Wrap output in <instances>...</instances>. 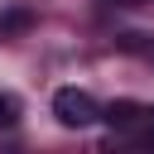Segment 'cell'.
I'll list each match as a JSON object with an SVG mask.
<instances>
[{"instance_id":"cell-2","label":"cell","mask_w":154,"mask_h":154,"mask_svg":"<svg viewBox=\"0 0 154 154\" xmlns=\"http://www.w3.org/2000/svg\"><path fill=\"white\" fill-rule=\"evenodd\" d=\"M144 116H149V111H144L140 101H111V106L101 111V120H106V125H116V130H130V125H140Z\"/></svg>"},{"instance_id":"cell-3","label":"cell","mask_w":154,"mask_h":154,"mask_svg":"<svg viewBox=\"0 0 154 154\" xmlns=\"http://www.w3.org/2000/svg\"><path fill=\"white\" fill-rule=\"evenodd\" d=\"M120 48H125V53H140V58L154 63V43H144V34H120Z\"/></svg>"},{"instance_id":"cell-6","label":"cell","mask_w":154,"mask_h":154,"mask_svg":"<svg viewBox=\"0 0 154 154\" xmlns=\"http://www.w3.org/2000/svg\"><path fill=\"white\" fill-rule=\"evenodd\" d=\"M106 5H140V0H106Z\"/></svg>"},{"instance_id":"cell-5","label":"cell","mask_w":154,"mask_h":154,"mask_svg":"<svg viewBox=\"0 0 154 154\" xmlns=\"http://www.w3.org/2000/svg\"><path fill=\"white\" fill-rule=\"evenodd\" d=\"M24 24H29V14H5L0 19V29H24Z\"/></svg>"},{"instance_id":"cell-4","label":"cell","mask_w":154,"mask_h":154,"mask_svg":"<svg viewBox=\"0 0 154 154\" xmlns=\"http://www.w3.org/2000/svg\"><path fill=\"white\" fill-rule=\"evenodd\" d=\"M14 120H19V101H14L10 91H0V130H10Z\"/></svg>"},{"instance_id":"cell-1","label":"cell","mask_w":154,"mask_h":154,"mask_svg":"<svg viewBox=\"0 0 154 154\" xmlns=\"http://www.w3.org/2000/svg\"><path fill=\"white\" fill-rule=\"evenodd\" d=\"M53 116H58V125H67V130H87V125L101 120V106H96V96L82 91V87H58V91H53Z\"/></svg>"}]
</instances>
